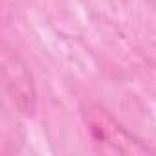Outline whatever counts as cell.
Instances as JSON below:
<instances>
[{
    "label": "cell",
    "instance_id": "1",
    "mask_svg": "<svg viewBox=\"0 0 156 156\" xmlns=\"http://www.w3.org/2000/svg\"><path fill=\"white\" fill-rule=\"evenodd\" d=\"M81 118L90 141L99 152L125 154V156L154 154L152 147H149L138 136L129 132L103 105L88 103L87 107H83Z\"/></svg>",
    "mask_w": 156,
    "mask_h": 156
},
{
    "label": "cell",
    "instance_id": "2",
    "mask_svg": "<svg viewBox=\"0 0 156 156\" xmlns=\"http://www.w3.org/2000/svg\"><path fill=\"white\" fill-rule=\"evenodd\" d=\"M0 66L4 90L13 108L26 118H33L37 112V87L28 62L13 48L2 44Z\"/></svg>",
    "mask_w": 156,
    "mask_h": 156
},
{
    "label": "cell",
    "instance_id": "3",
    "mask_svg": "<svg viewBox=\"0 0 156 156\" xmlns=\"http://www.w3.org/2000/svg\"><path fill=\"white\" fill-rule=\"evenodd\" d=\"M151 2H152V6H154V8H156V0H151Z\"/></svg>",
    "mask_w": 156,
    "mask_h": 156
}]
</instances>
